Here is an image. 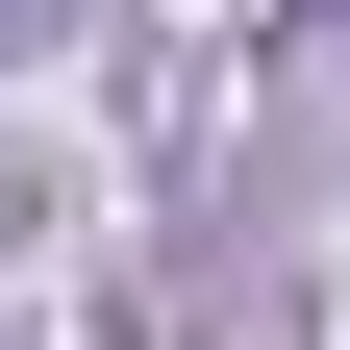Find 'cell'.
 Returning <instances> with one entry per match:
<instances>
[{"label": "cell", "instance_id": "obj_1", "mask_svg": "<svg viewBox=\"0 0 350 350\" xmlns=\"http://www.w3.org/2000/svg\"><path fill=\"white\" fill-rule=\"evenodd\" d=\"M300 25H350V0H300Z\"/></svg>", "mask_w": 350, "mask_h": 350}]
</instances>
